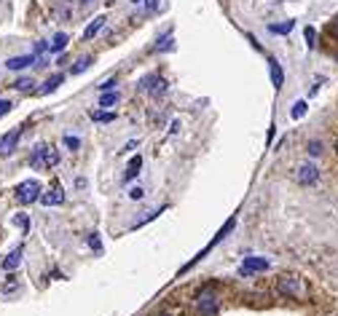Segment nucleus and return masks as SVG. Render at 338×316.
<instances>
[{
  "mask_svg": "<svg viewBox=\"0 0 338 316\" xmlns=\"http://www.w3.org/2000/svg\"><path fill=\"white\" fill-rule=\"evenodd\" d=\"M59 164V150H54L51 145H38L32 155H30V166L32 169H51Z\"/></svg>",
  "mask_w": 338,
  "mask_h": 316,
  "instance_id": "f257e3e1",
  "label": "nucleus"
},
{
  "mask_svg": "<svg viewBox=\"0 0 338 316\" xmlns=\"http://www.w3.org/2000/svg\"><path fill=\"white\" fill-rule=\"evenodd\" d=\"M277 292L285 295V297L300 300V297H306V284H303V279H298V276H282L277 282Z\"/></svg>",
  "mask_w": 338,
  "mask_h": 316,
  "instance_id": "f03ea898",
  "label": "nucleus"
},
{
  "mask_svg": "<svg viewBox=\"0 0 338 316\" xmlns=\"http://www.w3.org/2000/svg\"><path fill=\"white\" fill-rule=\"evenodd\" d=\"M41 199V182L38 180H24L22 185H16V201L19 204H32Z\"/></svg>",
  "mask_w": 338,
  "mask_h": 316,
  "instance_id": "7ed1b4c3",
  "label": "nucleus"
},
{
  "mask_svg": "<svg viewBox=\"0 0 338 316\" xmlns=\"http://www.w3.org/2000/svg\"><path fill=\"white\" fill-rule=\"evenodd\" d=\"M166 86H169V83L161 75H148V78H143V91H148L150 97H164L166 94Z\"/></svg>",
  "mask_w": 338,
  "mask_h": 316,
  "instance_id": "20e7f679",
  "label": "nucleus"
},
{
  "mask_svg": "<svg viewBox=\"0 0 338 316\" xmlns=\"http://www.w3.org/2000/svg\"><path fill=\"white\" fill-rule=\"evenodd\" d=\"M19 137H22V126H19V129H11L8 134L0 137V155H11V153L16 150Z\"/></svg>",
  "mask_w": 338,
  "mask_h": 316,
  "instance_id": "39448f33",
  "label": "nucleus"
},
{
  "mask_svg": "<svg viewBox=\"0 0 338 316\" xmlns=\"http://www.w3.org/2000/svg\"><path fill=\"white\" fill-rule=\"evenodd\" d=\"M295 177H298L300 185H312V182L319 180V169H317L314 164H300L298 172H295Z\"/></svg>",
  "mask_w": 338,
  "mask_h": 316,
  "instance_id": "423d86ee",
  "label": "nucleus"
},
{
  "mask_svg": "<svg viewBox=\"0 0 338 316\" xmlns=\"http://www.w3.org/2000/svg\"><path fill=\"white\" fill-rule=\"evenodd\" d=\"M271 263L266 257H244V265H242V273L244 276H250V273H255V271H268Z\"/></svg>",
  "mask_w": 338,
  "mask_h": 316,
  "instance_id": "0eeeda50",
  "label": "nucleus"
},
{
  "mask_svg": "<svg viewBox=\"0 0 338 316\" xmlns=\"http://www.w3.org/2000/svg\"><path fill=\"white\" fill-rule=\"evenodd\" d=\"M41 204L43 207H59V204H64V193L59 188H51V190L41 193Z\"/></svg>",
  "mask_w": 338,
  "mask_h": 316,
  "instance_id": "6e6552de",
  "label": "nucleus"
},
{
  "mask_svg": "<svg viewBox=\"0 0 338 316\" xmlns=\"http://www.w3.org/2000/svg\"><path fill=\"white\" fill-rule=\"evenodd\" d=\"M199 311L204 313V316H215L218 313V300H215V295L212 297H207V295H199Z\"/></svg>",
  "mask_w": 338,
  "mask_h": 316,
  "instance_id": "1a4fd4ad",
  "label": "nucleus"
},
{
  "mask_svg": "<svg viewBox=\"0 0 338 316\" xmlns=\"http://www.w3.org/2000/svg\"><path fill=\"white\" fill-rule=\"evenodd\" d=\"M268 72H271V83H274L277 89H282V83H285V72H282V64L277 59H268Z\"/></svg>",
  "mask_w": 338,
  "mask_h": 316,
  "instance_id": "9d476101",
  "label": "nucleus"
},
{
  "mask_svg": "<svg viewBox=\"0 0 338 316\" xmlns=\"http://www.w3.org/2000/svg\"><path fill=\"white\" fill-rule=\"evenodd\" d=\"M32 62H35V57H32V54H27V57H14V59H8L6 67H8V70H24V67H30Z\"/></svg>",
  "mask_w": 338,
  "mask_h": 316,
  "instance_id": "9b49d317",
  "label": "nucleus"
},
{
  "mask_svg": "<svg viewBox=\"0 0 338 316\" xmlns=\"http://www.w3.org/2000/svg\"><path fill=\"white\" fill-rule=\"evenodd\" d=\"M105 16H97V19H91V24L86 27V30H83V38H86V41H91L94 38V35H97L99 30H102V27H105Z\"/></svg>",
  "mask_w": 338,
  "mask_h": 316,
  "instance_id": "f8f14e48",
  "label": "nucleus"
},
{
  "mask_svg": "<svg viewBox=\"0 0 338 316\" xmlns=\"http://www.w3.org/2000/svg\"><path fill=\"white\" fill-rule=\"evenodd\" d=\"M19 263H22V247H16L14 252L3 260V268L6 271H14V268H19Z\"/></svg>",
  "mask_w": 338,
  "mask_h": 316,
  "instance_id": "ddd939ff",
  "label": "nucleus"
},
{
  "mask_svg": "<svg viewBox=\"0 0 338 316\" xmlns=\"http://www.w3.org/2000/svg\"><path fill=\"white\" fill-rule=\"evenodd\" d=\"M89 118L94 124H108V121H116V113H110V110H91Z\"/></svg>",
  "mask_w": 338,
  "mask_h": 316,
  "instance_id": "4468645a",
  "label": "nucleus"
},
{
  "mask_svg": "<svg viewBox=\"0 0 338 316\" xmlns=\"http://www.w3.org/2000/svg\"><path fill=\"white\" fill-rule=\"evenodd\" d=\"M62 81H64V75H62V72H54V75L43 83V94H51V91H56V89H59V83H62Z\"/></svg>",
  "mask_w": 338,
  "mask_h": 316,
  "instance_id": "2eb2a0df",
  "label": "nucleus"
},
{
  "mask_svg": "<svg viewBox=\"0 0 338 316\" xmlns=\"http://www.w3.org/2000/svg\"><path fill=\"white\" fill-rule=\"evenodd\" d=\"M140 166H143V158L134 155V158H131V164H129V169H126V174H124V180H134L140 174Z\"/></svg>",
  "mask_w": 338,
  "mask_h": 316,
  "instance_id": "dca6fc26",
  "label": "nucleus"
},
{
  "mask_svg": "<svg viewBox=\"0 0 338 316\" xmlns=\"http://www.w3.org/2000/svg\"><path fill=\"white\" fill-rule=\"evenodd\" d=\"M67 35H64V32H59V35H56V38H54V43H49V51H64V49H67Z\"/></svg>",
  "mask_w": 338,
  "mask_h": 316,
  "instance_id": "f3484780",
  "label": "nucleus"
},
{
  "mask_svg": "<svg viewBox=\"0 0 338 316\" xmlns=\"http://www.w3.org/2000/svg\"><path fill=\"white\" fill-rule=\"evenodd\" d=\"M293 27H295V22H282V24H271L268 30L274 32V35H287L290 30H293Z\"/></svg>",
  "mask_w": 338,
  "mask_h": 316,
  "instance_id": "a211bd4d",
  "label": "nucleus"
},
{
  "mask_svg": "<svg viewBox=\"0 0 338 316\" xmlns=\"http://www.w3.org/2000/svg\"><path fill=\"white\" fill-rule=\"evenodd\" d=\"M116 102H118V94H113V91H108V94H105V91H102V97H99V107H113Z\"/></svg>",
  "mask_w": 338,
  "mask_h": 316,
  "instance_id": "6ab92c4d",
  "label": "nucleus"
},
{
  "mask_svg": "<svg viewBox=\"0 0 338 316\" xmlns=\"http://www.w3.org/2000/svg\"><path fill=\"white\" fill-rule=\"evenodd\" d=\"M172 49V35H164V38H158V43L153 46V51H166Z\"/></svg>",
  "mask_w": 338,
  "mask_h": 316,
  "instance_id": "aec40b11",
  "label": "nucleus"
},
{
  "mask_svg": "<svg viewBox=\"0 0 338 316\" xmlns=\"http://www.w3.org/2000/svg\"><path fill=\"white\" fill-rule=\"evenodd\" d=\"M32 86H35L32 78H19V81L14 83V89H16V91H30Z\"/></svg>",
  "mask_w": 338,
  "mask_h": 316,
  "instance_id": "412c9836",
  "label": "nucleus"
},
{
  "mask_svg": "<svg viewBox=\"0 0 338 316\" xmlns=\"http://www.w3.org/2000/svg\"><path fill=\"white\" fill-rule=\"evenodd\" d=\"M306 150H309V155H314V158H317V155H322V142H319V139H312Z\"/></svg>",
  "mask_w": 338,
  "mask_h": 316,
  "instance_id": "4be33fe9",
  "label": "nucleus"
},
{
  "mask_svg": "<svg viewBox=\"0 0 338 316\" xmlns=\"http://www.w3.org/2000/svg\"><path fill=\"white\" fill-rule=\"evenodd\" d=\"M290 115H293V118H303L306 115V102H295L293 110H290Z\"/></svg>",
  "mask_w": 338,
  "mask_h": 316,
  "instance_id": "5701e85b",
  "label": "nucleus"
},
{
  "mask_svg": "<svg viewBox=\"0 0 338 316\" xmlns=\"http://www.w3.org/2000/svg\"><path fill=\"white\" fill-rule=\"evenodd\" d=\"M303 35H306V43H309V49H314V41H317V30H314V27H306V30H303Z\"/></svg>",
  "mask_w": 338,
  "mask_h": 316,
  "instance_id": "b1692460",
  "label": "nucleus"
},
{
  "mask_svg": "<svg viewBox=\"0 0 338 316\" xmlns=\"http://www.w3.org/2000/svg\"><path fill=\"white\" fill-rule=\"evenodd\" d=\"M16 287H19V284H16V279H14V276H8V279H6V284H3V292H6V295H8V292H16Z\"/></svg>",
  "mask_w": 338,
  "mask_h": 316,
  "instance_id": "393cba45",
  "label": "nucleus"
},
{
  "mask_svg": "<svg viewBox=\"0 0 338 316\" xmlns=\"http://www.w3.org/2000/svg\"><path fill=\"white\" fill-rule=\"evenodd\" d=\"M14 225H19L22 230H27V228H30V220H27V215H16L14 217Z\"/></svg>",
  "mask_w": 338,
  "mask_h": 316,
  "instance_id": "a878e982",
  "label": "nucleus"
},
{
  "mask_svg": "<svg viewBox=\"0 0 338 316\" xmlns=\"http://www.w3.org/2000/svg\"><path fill=\"white\" fill-rule=\"evenodd\" d=\"M89 247L94 249V252H99V249H102V241H99V233H91V236H89Z\"/></svg>",
  "mask_w": 338,
  "mask_h": 316,
  "instance_id": "bb28decb",
  "label": "nucleus"
},
{
  "mask_svg": "<svg viewBox=\"0 0 338 316\" xmlns=\"http://www.w3.org/2000/svg\"><path fill=\"white\" fill-rule=\"evenodd\" d=\"M89 64H91V59H78V62H75V67H73V72H81V70H86Z\"/></svg>",
  "mask_w": 338,
  "mask_h": 316,
  "instance_id": "cd10ccee",
  "label": "nucleus"
},
{
  "mask_svg": "<svg viewBox=\"0 0 338 316\" xmlns=\"http://www.w3.org/2000/svg\"><path fill=\"white\" fill-rule=\"evenodd\" d=\"M11 102H8V99H0V115H6V113H11Z\"/></svg>",
  "mask_w": 338,
  "mask_h": 316,
  "instance_id": "c85d7f7f",
  "label": "nucleus"
},
{
  "mask_svg": "<svg viewBox=\"0 0 338 316\" xmlns=\"http://www.w3.org/2000/svg\"><path fill=\"white\" fill-rule=\"evenodd\" d=\"M129 199L131 201H140V199H143V188H131L129 190Z\"/></svg>",
  "mask_w": 338,
  "mask_h": 316,
  "instance_id": "c756f323",
  "label": "nucleus"
},
{
  "mask_svg": "<svg viewBox=\"0 0 338 316\" xmlns=\"http://www.w3.org/2000/svg\"><path fill=\"white\" fill-rule=\"evenodd\" d=\"M64 142H67V147H73V150H78V147H81V142L75 137H64Z\"/></svg>",
  "mask_w": 338,
  "mask_h": 316,
  "instance_id": "7c9ffc66",
  "label": "nucleus"
},
{
  "mask_svg": "<svg viewBox=\"0 0 338 316\" xmlns=\"http://www.w3.org/2000/svg\"><path fill=\"white\" fill-rule=\"evenodd\" d=\"M43 51H49V43H35V54H43Z\"/></svg>",
  "mask_w": 338,
  "mask_h": 316,
  "instance_id": "2f4dec72",
  "label": "nucleus"
},
{
  "mask_svg": "<svg viewBox=\"0 0 338 316\" xmlns=\"http://www.w3.org/2000/svg\"><path fill=\"white\" fill-rule=\"evenodd\" d=\"M113 86H116V78H110V81H105V83H102V86H99V89H102V91H110Z\"/></svg>",
  "mask_w": 338,
  "mask_h": 316,
  "instance_id": "473e14b6",
  "label": "nucleus"
},
{
  "mask_svg": "<svg viewBox=\"0 0 338 316\" xmlns=\"http://www.w3.org/2000/svg\"><path fill=\"white\" fill-rule=\"evenodd\" d=\"M145 8H148V11H156V8H158V0H145Z\"/></svg>",
  "mask_w": 338,
  "mask_h": 316,
  "instance_id": "72a5a7b5",
  "label": "nucleus"
},
{
  "mask_svg": "<svg viewBox=\"0 0 338 316\" xmlns=\"http://www.w3.org/2000/svg\"><path fill=\"white\" fill-rule=\"evenodd\" d=\"M180 126H183L180 121H172V129H169V132H172V134H177V132H180Z\"/></svg>",
  "mask_w": 338,
  "mask_h": 316,
  "instance_id": "f704fd0d",
  "label": "nucleus"
},
{
  "mask_svg": "<svg viewBox=\"0 0 338 316\" xmlns=\"http://www.w3.org/2000/svg\"><path fill=\"white\" fill-rule=\"evenodd\" d=\"M137 145H140L137 139H131V142H126V145H124V153H126V150H131V147H137Z\"/></svg>",
  "mask_w": 338,
  "mask_h": 316,
  "instance_id": "c9c22d12",
  "label": "nucleus"
},
{
  "mask_svg": "<svg viewBox=\"0 0 338 316\" xmlns=\"http://www.w3.org/2000/svg\"><path fill=\"white\" fill-rule=\"evenodd\" d=\"M83 3H91V0H83Z\"/></svg>",
  "mask_w": 338,
  "mask_h": 316,
  "instance_id": "e433bc0d",
  "label": "nucleus"
},
{
  "mask_svg": "<svg viewBox=\"0 0 338 316\" xmlns=\"http://www.w3.org/2000/svg\"><path fill=\"white\" fill-rule=\"evenodd\" d=\"M335 150H338V142H335Z\"/></svg>",
  "mask_w": 338,
  "mask_h": 316,
  "instance_id": "4c0bfd02",
  "label": "nucleus"
},
{
  "mask_svg": "<svg viewBox=\"0 0 338 316\" xmlns=\"http://www.w3.org/2000/svg\"><path fill=\"white\" fill-rule=\"evenodd\" d=\"M161 316H169V313H161Z\"/></svg>",
  "mask_w": 338,
  "mask_h": 316,
  "instance_id": "58836bf2",
  "label": "nucleus"
},
{
  "mask_svg": "<svg viewBox=\"0 0 338 316\" xmlns=\"http://www.w3.org/2000/svg\"><path fill=\"white\" fill-rule=\"evenodd\" d=\"M134 3H140V0H134Z\"/></svg>",
  "mask_w": 338,
  "mask_h": 316,
  "instance_id": "ea45409f",
  "label": "nucleus"
}]
</instances>
